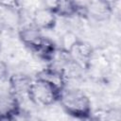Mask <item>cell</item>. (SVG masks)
<instances>
[{
    "label": "cell",
    "instance_id": "8992f818",
    "mask_svg": "<svg viewBox=\"0 0 121 121\" xmlns=\"http://www.w3.org/2000/svg\"><path fill=\"white\" fill-rule=\"evenodd\" d=\"M32 21L34 26L39 30H50L56 26L57 16L52 9L43 7L34 11Z\"/></svg>",
    "mask_w": 121,
    "mask_h": 121
},
{
    "label": "cell",
    "instance_id": "7c38bea8",
    "mask_svg": "<svg viewBox=\"0 0 121 121\" xmlns=\"http://www.w3.org/2000/svg\"><path fill=\"white\" fill-rule=\"evenodd\" d=\"M82 121H100V120H99V118H97V117H95V116L90 115V116H88V117L82 119Z\"/></svg>",
    "mask_w": 121,
    "mask_h": 121
},
{
    "label": "cell",
    "instance_id": "52a82bcc",
    "mask_svg": "<svg viewBox=\"0 0 121 121\" xmlns=\"http://www.w3.org/2000/svg\"><path fill=\"white\" fill-rule=\"evenodd\" d=\"M87 16H91L95 20L102 21L107 19L112 13V7L110 2L95 0L85 3Z\"/></svg>",
    "mask_w": 121,
    "mask_h": 121
},
{
    "label": "cell",
    "instance_id": "ba28073f",
    "mask_svg": "<svg viewBox=\"0 0 121 121\" xmlns=\"http://www.w3.org/2000/svg\"><path fill=\"white\" fill-rule=\"evenodd\" d=\"M36 77L46 79L61 89H65V78L63 73L60 70L56 68H45L40 71Z\"/></svg>",
    "mask_w": 121,
    "mask_h": 121
},
{
    "label": "cell",
    "instance_id": "3957f363",
    "mask_svg": "<svg viewBox=\"0 0 121 121\" xmlns=\"http://www.w3.org/2000/svg\"><path fill=\"white\" fill-rule=\"evenodd\" d=\"M45 7L53 10L56 16L73 17V16H87L85 3L76 1H53L46 2Z\"/></svg>",
    "mask_w": 121,
    "mask_h": 121
},
{
    "label": "cell",
    "instance_id": "9c48e42d",
    "mask_svg": "<svg viewBox=\"0 0 121 121\" xmlns=\"http://www.w3.org/2000/svg\"><path fill=\"white\" fill-rule=\"evenodd\" d=\"M67 54L70 57H72L75 60H78V61L87 60L91 58L92 47L91 45L78 40Z\"/></svg>",
    "mask_w": 121,
    "mask_h": 121
},
{
    "label": "cell",
    "instance_id": "30bf717a",
    "mask_svg": "<svg viewBox=\"0 0 121 121\" xmlns=\"http://www.w3.org/2000/svg\"><path fill=\"white\" fill-rule=\"evenodd\" d=\"M31 80L32 79L26 75H13L9 78L10 88H11L10 92L16 95L23 92L26 94Z\"/></svg>",
    "mask_w": 121,
    "mask_h": 121
},
{
    "label": "cell",
    "instance_id": "277c9868",
    "mask_svg": "<svg viewBox=\"0 0 121 121\" xmlns=\"http://www.w3.org/2000/svg\"><path fill=\"white\" fill-rule=\"evenodd\" d=\"M20 102L16 95L9 92L0 96V121H12L20 113Z\"/></svg>",
    "mask_w": 121,
    "mask_h": 121
},
{
    "label": "cell",
    "instance_id": "7a4b0ae2",
    "mask_svg": "<svg viewBox=\"0 0 121 121\" xmlns=\"http://www.w3.org/2000/svg\"><path fill=\"white\" fill-rule=\"evenodd\" d=\"M63 90L46 79L35 77L29 84L26 95L36 105L50 106L60 101Z\"/></svg>",
    "mask_w": 121,
    "mask_h": 121
},
{
    "label": "cell",
    "instance_id": "5b68a950",
    "mask_svg": "<svg viewBox=\"0 0 121 121\" xmlns=\"http://www.w3.org/2000/svg\"><path fill=\"white\" fill-rule=\"evenodd\" d=\"M19 39L27 48L34 53H37L44 43L46 37H44L41 30L35 26H26L19 31Z\"/></svg>",
    "mask_w": 121,
    "mask_h": 121
},
{
    "label": "cell",
    "instance_id": "6da1fadb",
    "mask_svg": "<svg viewBox=\"0 0 121 121\" xmlns=\"http://www.w3.org/2000/svg\"><path fill=\"white\" fill-rule=\"evenodd\" d=\"M64 112L78 119H84L92 115V106L89 97L80 90L64 89L59 101Z\"/></svg>",
    "mask_w": 121,
    "mask_h": 121
},
{
    "label": "cell",
    "instance_id": "8fae6325",
    "mask_svg": "<svg viewBox=\"0 0 121 121\" xmlns=\"http://www.w3.org/2000/svg\"><path fill=\"white\" fill-rule=\"evenodd\" d=\"M8 74H9V71L6 63L0 60V81H4L5 79H7Z\"/></svg>",
    "mask_w": 121,
    "mask_h": 121
}]
</instances>
